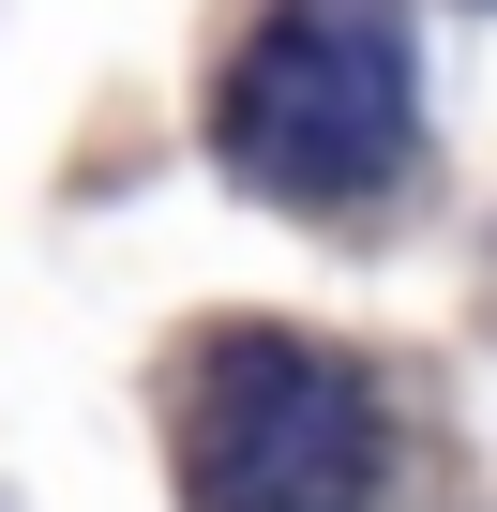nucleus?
<instances>
[{"label":"nucleus","instance_id":"2","mask_svg":"<svg viewBox=\"0 0 497 512\" xmlns=\"http://www.w3.org/2000/svg\"><path fill=\"white\" fill-rule=\"evenodd\" d=\"M181 497L196 512H362L377 392L302 332H226L181 392Z\"/></svg>","mask_w":497,"mask_h":512},{"label":"nucleus","instance_id":"1","mask_svg":"<svg viewBox=\"0 0 497 512\" xmlns=\"http://www.w3.org/2000/svg\"><path fill=\"white\" fill-rule=\"evenodd\" d=\"M226 166L302 211L377 196L407 166V16L392 0H287L226 76Z\"/></svg>","mask_w":497,"mask_h":512}]
</instances>
